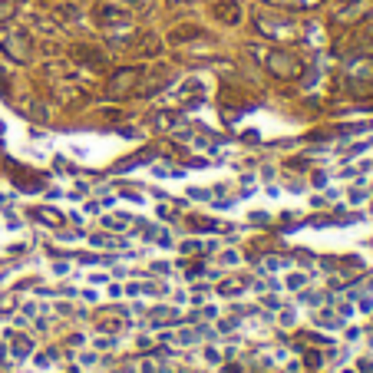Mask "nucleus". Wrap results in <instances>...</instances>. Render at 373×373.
Instances as JSON below:
<instances>
[{
  "label": "nucleus",
  "mask_w": 373,
  "mask_h": 373,
  "mask_svg": "<svg viewBox=\"0 0 373 373\" xmlns=\"http://www.w3.org/2000/svg\"><path fill=\"white\" fill-rule=\"evenodd\" d=\"M0 50H3L14 63H30V57H33L30 33L20 30V27H3V23H0Z\"/></svg>",
  "instance_id": "nucleus-1"
},
{
  "label": "nucleus",
  "mask_w": 373,
  "mask_h": 373,
  "mask_svg": "<svg viewBox=\"0 0 373 373\" xmlns=\"http://www.w3.org/2000/svg\"><path fill=\"white\" fill-rule=\"evenodd\" d=\"M139 79H142V70L139 66H122L116 73L109 76V83H106V96H113V99H126V96H133L139 90Z\"/></svg>",
  "instance_id": "nucleus-2"
},
{
  "label": "nucleus",
  "mask_w": 373,
  "mask_h": 373,
  "mask_svg": "<svg viewBox=\"0 0 373 373\" xmlns=\"http://www.w3.org/2000/svg\"><path fill=\"white\" fill-rule=\"evenodd\" d=\"M265 66H268V73H274L278 79H294L300 76V60L294 53H287V50H271L268 57H265Z\"/></svg>",
  "instance_id": "nucleus-3"
},
{
  "label": "nucleus",
  "mask_w": 373,
  "mask_h": 373,
  "mask_svg": "<svg viewBox=\"0 0 373 373\" xmlns=\"http://www.w3.org/2000/svg\"><path fill=\"white\" fill-rule=\"evenodd\" d=\"M211 14H215V20L235 27V23H241V3L238 0H218V3L211 7Z\"/></svg>",
  "instance_id": "nucleus-4"
},
{
  "label": "nucleus",
  "mask_w": 373,
  "mask_h": 373,
  "mask_svg": "<svg viewBox=\"0 0 373 373\" xmlns=\"http://www.w3.org/2000/svg\"><path fill=\"white\" fill-rule=\"evenodd\" d=\"M96 20L109 30V27H126V23H129V14H126V10H116V7H106L103 3V7H96Z\"/></svg>",
  "instance_id": "nucleus-5"
},
{
  "label": "nucleus",
  "mask_w": 373,
  "mask_h": 373,
  "mask_svg": "<svg viewBox=\"0 0 373 373\" xmlns=\"http://www.w3.org/2000/svg\"><path fill=\"white\" fill-rule=\"evenodd\" d=\"M367 10H373V0H357L354 7L341 10V14H337V20H341V23H354V20H357V17H363Z\"/></svg>",
  "instance_id": "nucleus-6"
},
{
  "label": "nucleus",
  "mask_w": 373,
  "mask_h": 373,
  "mask_svg": "<svg viewBox=\"0 0 373 373\" xmlns=\"http://www.w3.org/2000/svg\"><path fill=\"white\" fill-rule=\"evenodd\" d=\"M202 37H205V30H202V27H189V23H182L179 30H172V37H169V40H172V44H185V40H202Z\"/></svg>",
  "instance_id": "nucleus-7"
},
{
  "label": "nucleus",
  "mask_w": 373,
  "mask_h": 373,
  "mask_svg": "<svg viewBox=\"0 0 373 373\" xmlns=\"http://www.w3.org/2000/svg\"><path fill=\"white\" fill-rule=\"evenodd\" d=\"M76 57H79V60H86L90 66H103V53H99V50H93V46H79V50H76Z\"/></svg>",
  "instance_id": "nucleus-8"
},
{
  "label": "nucleus",
  "mask_w": 373,
  "mask_h": 373,
  "mask_svg": "<svg viewBox=\"0 0 373 373\" xmlns=\"http://www.w3.org/2000/svg\"><path fill=\"white\" fill-rule=\"evenodd\" d=\"M17 17V0H0V23H10Z\"/></svg>",
  "instance_id": "nucleus-9"
},
{
  "label": "nucleus",
  "mask_w": 373,
  "mask_h": 373,
  "mask_svg": "<svg viewBox=\"0 0 373 373\" xmlns=\"http://www.w3.org/2000/svg\"><path fill=\"white\" fill-rule=\"evenodd\" d=\"M155 53H159V37H146L139 46V57H155Z\"/></svg>",
  "instance_id": "nucleus-10"
},
{
  "label": "nucleus",
  "mask_w": 373,
  "mask_h": 373,
  "mask_svg": "<svg viewBox=\"0 0 373 373\" xmlns=\"http://www.w3.org/2000/svg\"><path fill=\"white\" fill-rule=\"evenodd\" d=\"M271 3H281V7H304L307 0H271Z\"/></svg>",
  "instance_id": "nucleus-11"
},
{
  "label": "nucleus",
  "mask_w": 373,
  "mask_h": 373,
  "mask_svg": "<svg viewBox=\"0 0 373 373\" xmlns=\"http://www.w3.org/2000/svg\"><path fill=\"white\" fill-rule=\"evenodd\" d=\"M126 3H129V7H133V3H135V7H139V3H142V0H126Z\"/></svg>",
  "instance_id": "nucleus-12"
},
{
  "label": "nucleus",
  "mask_w": 373,
  "mask_h": 373,
  "mask_svg": "<svg viewBox=\"0 0 373 373\" xmlns=\"http://www.w3.org/2000/svg\"><path fill=\"white\" fill-rule=\"evenodd\" d=\"M17 3H20V0H17Z\"/></svg>",
  "instance_id": "nucleus-13"
}]
</instances>
